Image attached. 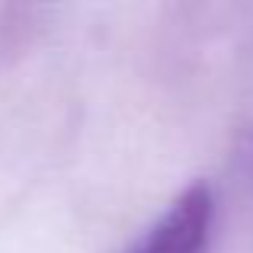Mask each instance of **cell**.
<instances>
[{
    "instance_id": "2",
    "label": "cell",
    "mask_w": 253,
    "mask_h": 253,
    "mask_svg": "<svg viewBox=\"0 0 253 253\" xmlns=\"http://www.w3.org/2000/svg\"><path fill=\"white\" fill-rule=\"evenodd\" d=\"M250 186H253V148H250Z\"/></svg>"
},
{
    "instance_id": "1",
    "label": "cell",
    "mask_w": 253,
    "mask_h": 253,
    "mask_svg": "<svg viewBox=\"0 0 253 253\" xmlns=\"http://www.w3.org/2000/svg\"><path fill=\"white\" fill-rule=\"evenodd\" d=\"M218 202L211 186L192 183L167 205L161 218L135 241L128 253H211Z\"/></svg>"
}]
</instances>
